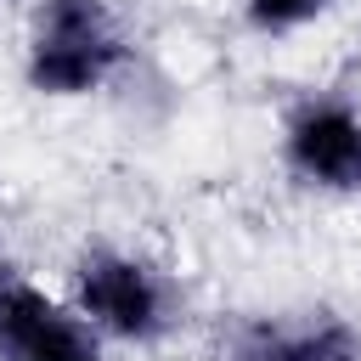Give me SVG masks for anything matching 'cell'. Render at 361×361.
I'll return each mask as SVG.
<instances>
[{"label":"cell","instance_id":"277c9868","mask_svg":"<svg viewBox=\"0 0 361 361\" xmlns=\"http://www.w3.org/2000/svg\"><path fill=\"white\" fill-rule=\"evenodd\" d=\"M288 158L316 186L361 192V118L344 107H310L288 130Z\"/></svg>","mask_w":361,"mask_h":361},{"label":"cell","instance_id":"6da1fadb","mask_svg":"<svg viewBox=\"0 0 361 361\" xmlns=\"http://www.w3.org/2000/svg\"><path fill=\"white\" fill-rule=\"evenodd\" d=\"M124 56L107 6L102 0H45L39 39L28 56V85L45 96H79L107 79V68Z\"/></svg>","mask_w":361,"mask_h":361},{"label":"cell","instance_id":"52a82bcc","mask_svg":"<svg viewBox=\"0 0 361 361\" xmlns=\"http://www.w3.org/2000/svg\"><path fill=\"white\" fill-rule=\"evenodd\" d=\"M0 288H6V259H0Z\"/></svg>","mask_w":361,"mask_h":361},{"label":"cell","instance_id":"5b68a950","mask_svg":"<svg viewBox=\"0 0 361 361\" xmlns=\"http://www.w3.org/2000/svg\"><path fill=\"white\" fill-rule=\"evenodd\" d=\"M271 355H276V361H361L355 333H350L344 322H316V327H305V333L271 327Z\"/></svg>","mask_w":361,"mask_h":361},{"label":"cell","instance_id":"3957f363","mask_svg":"<svg viewBox=\"0 0 361 361\" xmlns=\"http://www.w3.org/2000/svg\"><path fill=\"white\" fill-rule=\"evenodd\" d=\"M0 361H102L85 322L62 316L39 288H0Z\"/></svg>","mask_w":361,"mask_h":361},{"label":"cell","instance_id":"8992f818","mask_svg":"<svg viewBox=\"0 0 361 361\" xmlns=\"http://www.w3.org/2000/svg\"><path fill=\"white\" fill-rule=\"evenodd\" d=\"M327 0H248V11H254V23L259 28H288V23H305V17H316Z\"/></svg>","mask_w":361,"mask_h":361},{"label":"cell","instance_id":"7a4b0ae2","mask_svg":"<svg viewBox=\"0 0 361 361\" xmlns=\"http://www.w3.org/2000/svg\"><path fill=\"white\" fill-rule=\"evenodd\" d=\"M79 305L118 338H158L164 333V282L124 259V254H90L79 265Z\"/></svg>","mask_w":361,"mask_h":361}]
</instances>
